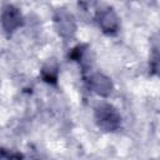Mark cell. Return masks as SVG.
Returning a JSON list of instances; mask_svg holds the SVG:
<instances>
[{"label": "cell", "instance_id": "obj_5", "mask_svg": "<svg viewBox=\"0 0 160 160\" xmlns=\"http://www.w3.org/2000/svg\"><path fill=\"white\" fill-rule=\"evenodd\" d=\"M86 82L89 89L98 95L108 96L112 91V81L110 80V78H108L101 72L90 74L89 78L86 79Z\"/></svg>", "mask_w": 160, "mask_h": 160}, {"label": "cell", "instance_id": "obj_3", "mask_svg": "<svg viewBox=\"0 0 160 160\" xmlns=\"http://www.w3.org/2000/svg\"><path fill=\"white\" fill-rule=\"evenodd\" d=\"M0 22H1L2 29L8 34H11V32L16 31L20 26H22L24 16L16 6H14L11 4H8V5L2 6V9H1Z\"/></svg>", "mask_w": 160, "mask_h": 160}, {"label": "cell", "instance_id": "obj_4", "mask_svg": "<svg viewBox=\"0 0 160 160\" xmlns=\"http://www.w3.org/2000/svg\"><path fill=\"white\" fill-rule=\"evenodd\" d=\"M95 19H96V22H98L99 28L101 29V31L108 35H112L119 30V25H120L119 16L114 11V9L110 6L100 8L96 11Z\"/></svg>", "mask_w": 160, "mask_h": 160}, {"label": "cell", "instance_id": "obj_1", "mask_svg": "<svg viewBox=\"0 0 160 160\" xmlns=\"http://www.w3.org/2000/svg\"><path fill=\"white\" fill-rule=\"evenodd\" d=\"M95 121L100 129L112 132L120 129L121 116L115 106L108 102H101L95 108Z\"/></svg>", "mask_w": 160, "mask_h": 160}, {"label": "cell", "instance_id": "obj_6", "mask_svg": "<svg viewBox=\"0 0 160 160\" xmlns=\"http://www.w3.org/2000/svg\"><path fill=\"white\" fill-rule=\"evenodd\" d=\"M58 75H59V64L55 59H49L42 69H41V76L46 82H51L55 84L58 80Z\"/></svg>", "mask_w": 160, "mask_h": 160}, {"label": "cell", "instance_id": "obj_2", "mask_svg": "<svg viewBox=\"0 0 160 160\" xmlns=\"http://www.w3.org/2000/svg\"><path fill=\"white\" fill-rule=\"evenodd\" d=\"M54 24H55V29L58 30V34L65 40L71 39L76 31L75 18L66 9L56 10L54 15Z\"/></svg>", "mask_w": 160, "mask_h": 160}]
</instances>
